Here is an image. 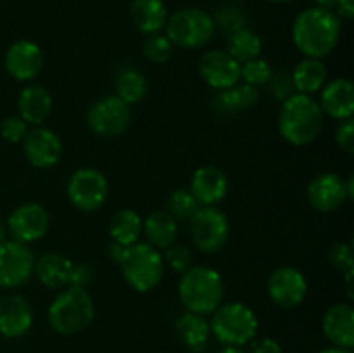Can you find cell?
I'll use <instances>...</instances> for the list:
<instances>
[{
	"mask_svg": "<svg viewBox=\"0 0 354 353\" xmlns=\"http://www.w3.org/2000/svg\"><path fill=\"white\" fill-rule=\"evenodd\" d=\"M147 89L149 85L145 76L137 69L128 68L118 75L116 83H114V96L120 97L128 106H133L147 96Z\"/></svg>",
	"mask_w": 354,
	"mask_h": 353,
	"instance_id": "31",
	"label": "cell"
},
{
	"mask_svg": "<svg viewBox=\"0 0 354 353\" xmlns=\"http://www.w3.org/2000/svg\"><path fill=\"white\" fill-rule=\"evenodd\" d=\"M324 334L332 346L351 350L354 346V308L351 303H335L325 311Z\"/></svg>",
	"mask_w": 354,
	"mask_h": 353,
	"instance_id": "21",
	"label": "cell"
},
{
	"mask_svg": "<svg viewBox=\"0 0 354 353\" xmlns=\"http://www.w3.org/2000/svg\"><path fill=\"white\" fill-rule=\"evenodd\" d=\"M328 262L339 272H348L354 269V253L351 242H335L328 251Z\"/></svg>",
	"mask_w": 354,
	"mask_h": 353,
	"instance_id": "37",
	"label": "cell"
},
{
	"mask_svg": "<svg viewBox=\"0 0 354 353\" xmlns=\"http://www.w3.org/2000/svg\"><path fill=\"white\" fill-rule=\"evenodd\" d=\"M265 2H270V3H287V2H292V0H265Z\"/></svg>",
	"mask_w": 354,
	"mask_h": 353,
	"instance_id": "51",
	"label": "cell"
},
{
	"mask_svg": "<svg viewBox=\"0 0 354 353\" xmlns=\"http://www.w3.org/2000/svg\"><path fill=\"white\" fill-rule=\"evenodd\" d=\"M259 102V92L256 87L235 85L232 89L220 90L214 97V109L221 114H235L241 111H249Z\"/></svg>",
	"mask_w": 354,
	"mask_h": 353,
	"instance_id": "27",
	"label": "cell"
},
{
	"mask_svg": "<svg viewBox=\"0 0 354 353\" xmlns=\"http://www.w3.org/2000/svg\"><path fill=\"white\" fill-rule=\"evenodd\" d=\"M335 144L346 152V154H353L354 152V120L348 118V120H342L339 123V127L335 128Z\"/></svg>",
	"mask_w": 354,
	"mask_h": 353,
	"instance_id": "39",
	"label": "cell"
},
{
	"mask_svg": "<svg viewBox=\"0 0 354 353\" xmlns=\"http://www.w3.org/2000/svg\"><path fill=\"white\" fill-rule=\"evenodd\" d=\"M339 0H315V3H317V7H324V9H328V10H334L335 6H337Z\"/></svg>",
	"mask_w": 354,
	"mask_h": 353,
	"instance_id": "46",
	"label": "cell"
},
{
	"mask_svg": "<svg viewBox=\"0 0 354 353\" xmlns=\"http://www.w3.org/2000/svg\"><path fill=\"white\" fill-rule=\"evenodd\" d=\"M7 232L10 239L31 244L44 237L50 227V215L40 203L19 204L7 218Z\"/></svg>",
	"mask_w": 354,
	"mask_h": 353,
	"instance_id": "12",
	"label": "cell"
},
{
	"mask_svg": "<svg viewBox=\"0 0 354 353\" xmlns=\"http://www.w3.org/2000/svg\"><path fill=\"white\" fill-rule=\"evenodd\" d=\"M211 16H213L214 28H218L227 37H230L232 33H235L241 28L248 26V14L237 3L223 2Z\"/></svg>",
	"mask_w": 354,
	"mask_h": 353,
	"instance_id": "32",
	"label": "cell"
},
{
	"mask_svg": "<svg viewBox=\"0 0 354 353\" xmlns=\"http://www.w3.org/2000/svg\"><path fill=\"white\" fill-rule=\"evenodd\" d=\"M306 199L308 204L320 213L339 210L349 199L346 180L334 172L320 173L308 185Z\"/></svg>",
	"mask_w": 354,
	"mask_h": 353,
	"instance_id": "15",
	"label": "cell"
},
{
	"mask_svg": "<svg viewBox=\"0 0 354 353\" xmlns=\"http://www.w3.org/2000/svg\"><path fill=\"white\" fill-rule=\"evenodd\" d=\"M266 85H270V90H272V93L275 96V99L282 100V102L287 97H290L294 93L292 82H290V76L287 75H272V78L268 80Z\"/></svg>",
	"mask_w": 354,
	"mask_h": 353,
	"instance_id": "41",
	"label": "cell"
},
{
	"mask_svg": "<svg viewBox=\"0 0 354 353\" xmlns=\"http://www.w3.org/2000/svg\"><path fill=\"white\" fill-rule=\"evenodd\" d=\"M318 353H351V350L346 348H337V346H330V348H325Z\"/></svg>",
	"mask_w": 354,
	"mask_h": 353,
	"instance_id": "49",
	"label": "cell"
},
{
	"mask_svg": "<svg viewBox=\"0 0 354 353\" xmlns=\"http://www.w3.org/2000/svg\"><path fill=\"white\" fill-rule=\"evenodd\" d=\"M251 353H283L282 346L273 338H259L251 341Z\"/></svg>",
	"mask_w": 354,
	"mask_h": 353,
	"instance_id": "42",
	"label": "cell"
},
{
	"mask_svg": "<svg viewBox=\"0 0 354 353\" xmlns=\"http://www.w3.org/2000/svg\"><path fill=\"white\" fill-rule=\"evenodd\" d=\"M341 17L324 7L301 10L292 23V42L304 57L324 59L341 40Z\"/></svg>",
	"mask_w": 354,
	"mask_h": 353,
	"instance_id": "1",
	"label": "cell"
},
{
	"mask_svg": "<svg viewBox=\"0 0 354 353\" xmlns=\"http://www.w3.org/2000/svg\"><path fill=\"white\" fill-rule=\"evenodd\" d=\"M66 192H68L69 203L76 210L90 213L102 208V204L107 201L109 182L100 170L85 166L71 173Z\"/></svg>",
	"mask_w": 354,
	"mask_h": 353,
	"instance_id": "9",
	"label": "cell"
},
{
	"mask_svg": "<svg viewBox=\"0 0 354 353\" xmlns=\"http://www.w3.org/2000/svg\"><path fill=\"white\" fill-rule=\"evenodd\" d=\"M144 55L147 61L154 62V64H165L171 59L173 44L166 35H149L147 40L144 42Z\"/></svg>",
	"mask_w": 354,
	"mask_h": 353,
	"instance_id": "35",
	"label": "cell"
},
{
	"mask_svg": "<svg viewBox=\"0 0 354 353\" xmlns=\"http://www.w3.org/2000/svg\"><path fill=\"white\" fill-rule=\"evenodd\" d=\"M327 66L322 62V59L311 57H304L303 61L297 62L292 75H290L294 92L304 93V96H313V93L320 92L327 83Z\"/></svg>",
	"mask_w": 354,
	"mask_h": 353,
	"instance_id": "26",
	"label": "cell"
},
{
	"mask_svg": "<svg viewBox=\"0 0 354 353\" xmlns=\"http://www.w3.org/2000/svg\"><path fill=\"white\" fill-rule=\"evenodd\" d=\"M324 128V113L311 96L296 93L287 97L279 113V132L296 147L313 144Z\"/></svg>",
	"mask_w": 354,
	"mask_h": 353,
	"instance_id": "2",
	"label": "cell"
},
{
	"mask_svg": "<svg viewBox=\"0 0 354 353\" xmlns=\"http://www.w3.org/2000/svg\"><path fill=\"white\" fill-rule=\"evenodd\" d=\"M131 123V106L120 97L106 96L97 99L86 111V125L99 137H118Z\"/></svg>",
	"mask_w": 354,
	"mask_h": 353,
	"instance_id": "10",
	"label": "cell"
},
{
	"mask_svg": "<svg viewBox=\"0 0 354 353\" xmlns=\"http://www.w3.org/2000/svg\"><path fill=\"white\" fill-rule=\"evenodd\" d=\"M211 315L209 329L221 345L244 346L258 334V317L251 307L241 301L221 303Z\"/></svg>",
	"mask_w": 354,
	"mask_h": 353,
	"instance_id": "6",
	"label": "cell"
},
{
	"mask_svg": "<svg viewBox=\"0 0 354 353\" xmlns=\"http://www.w3.org/2000/svg\"><path fill=\"white\" fill-rule=\"evenodd\" d=\"M263 40L251 28H241L228 37V54L237 62H245L261 55Z\"/></svg>",
	"mask_w": 354,
	"mask_h": 353,
	"instance_id": "30",
	"label": "cell"
},
{
	"mask_svg": "<svg viewBox=\"0 0 354 353\" xmlns=\"http://www.w3.org/2000/svg\"><path fill=\"white\" fill-rule=\"evenodd\" d=\"M52 106H54V100H52L50 92L41 85L24 87L17 99L19 116L33 127H40L41 123H45V120L50 116Z\"/></svg>",
	"mask_w": 354,
	"mask_h": 353,
	"instance_id": "22",
	"label": "cell"
},
{
	"mask_svg": "<svg viewBox=\"0 0 354 353\" xmlns=\"http://www.w3.org/2000/svg\"><path fill=\"white\" fill-rule=\"evenodd\" d=\"M346 189H348L349 199H353L354 197V176L353 175H349V179L346 180Z\"/></svg>",
	"mask_w": 354,
	"mask_h": 353,
	"instance_id": "48",
	"label": "cell"
},
{
	"mask_svg": "<svg viewBox=\"0 0 354 353\" xmlns=\"http://www.w3.org/2000/svg\"><path fill=\"white\" fill-rule=\"evenodd\" d=\"M335 14L341 19H353L354 16V0H339L335 6Z\"/></svg>",
	"mask_w": 354,
	"mask_h": 353,
	"instance_id": "43",
	"label": "cell"
},
{
	"mask_svg": "<svg viewBox=\"0 0 354 353\" xmlns=\"http://www.w3.org/2000/svg\"><path fill=\"white\" fill-rule=\"evenodd\" d=\"M199 75L206 85L214 90L232 89L241 80V62L235 61L227 51H207L199 61Z\"/></svg>",
	"mask_w": 354,
	"mask_h": 353,
	"instance_id": "16",
	"label": "cell"
},
{
	"mask_svg": "<svg viewBox=\"0 0 354 353\" xmlns=\"http://www.w3.org/2000/svg\"><path fill=\"white\" fill-rule=\"evenodd\" d=\"M28 132H30L28 123L21 116H7L0 123V135L3 141L10 142V144H21Z\"/></svg>",
	"mask_w": 354,
	"mask_h": 353,
	"instance_id": "38",
	"label": "cell"
},
{
	"mask_svg": "<svg viewBox=\"0 0 354 353\" xmlns=\"http://www.w3.org/2000/svg\"><path fill=\"white\" fill-rule=\"evenodd\" d=\"M3 66L10 78L21 83H28L41 73L44 52L35 42L26 40V38L16 40L7 48Z\"/></svg>",
	"mask_w": 354,
	"mask_h": 353,
	"instance_id": "14",
	"label": "cell"
},
{
	"mask_svg": "<svg viewBox=\"0 0 354 353\" xmlns=\"http://www.w3.org/2000/svg\"><path fill=\"white\" fill-rule=\"evenodd\" d=\"M23 151L31 166L40 170L54 168L62 158V141L50 128L37 127L28 132L23 141Z\"/></svg>",
	"mask_w": 354,
	"mask_h": 353,
	"instance_id": "17",
	"label": "cell"
},
{
	"mask_svg": "<svg viewBox=\"0 0 354 353\" xmlns=\"http://www.w3.org/2000/svg\"><path fill=\"white\" fill-rule=\"evenodd\" d=\"M120 269L131 289L137 293H149L156 289L165 277V260L154 246L135 242L124 248Z\"/></svg>",
	"mask_w": 354,
	"mask_h": 353,
	"instance_id": "5",
	"label": "cell"
},
{
	"mask_svg": "<svg viewBox=\"0 0 354 353\" xmlns=\"http://www.w3.org/2000/svg\"><path fill=\"white\" fill-rule=\"evenodd\" d=\"M320 106L324 116L332 120H348L354 114V85L349 78H335L320 90Z\"/></svg>",
	"mask_w": 354,
	"mask_h": 353,
	"instance_id": "20",
	"label": "cell"
},
{
	"mask_svg": "<svg viewBox=\"0 0 354 353\" xmlns=\"http://www.w3.org/2000/svg\"><path fill=\"white\" fill-rule=\"evenodd\" d=\"M166 37L173 47L196 48L204 47L213 40L216 28L213 16L199 7H182L175 10L166 21Z\"/></svg>",
	"mask_w": 354,
	"mask_h": 353,
	"instance_id": "7",
	"label": "cell"
},
{
	"mask_svg": "<svg viewBox=\"0 0 354 353\" xmlns=\"http://www.w3.org/2000/svg\"><path fill=\"white\" fill-rule=\"evenodd\" d=\"M175 329L183 345H187L189 348L194 350L203 348L211 334L209 322L206 320V317L199 314H192V311H185V314L176 320Z\"/></svg>",
	"mask_w": 354,
	"mask_h": 353,
	"instance_id": "29",
	"label": "cell"
},
{
	"mask_svg": "<svg viewBox=\"0 0 354 353\" xmlns=\"http://www.w3.org/2000/svg\"><path fill=\"white\" fill-rule=\"evenodd\" d=\"M268 296L277 307L296 308L306 300L308 280L304 273L296 266H279L273 270L266 284Z\"/></svg>",
	"mask_w": 354,
	"mask_h": 353,
	"instance_id": "13",
	"label": "cell"
},
{
	"mask_svg": "<svg viewBox=\"0 0 354 353\" xmlns=\"http://www.w3.org/2000/svg\"><path fill=\"white\" fill-rule=\"evenodd\" d=\"M162 260H165V263H168L169 269L175 270L176 273H183L192 266V249L185 244H176V242H173L171 246L166 248Z\"/></svg>",
	"mask_w": 354,
	"mask_h": 353,
	"instance_id": "36",
	"label": "cell"
},
{
	"mask_svg": "<svg viewBox=\"0 0 354 353\" xmlns=\"http://www.w3.org/2000/svg\"><path fill=\"white\" fill-rule=\"evenodd\" d=\"M218 353H245L241 346H225L223 350H220Z\"/></svg>",
	"mask_w": 354,
	"mask_h": 353,
	"instance_id": "50",
	"label": "cell"
},
{
	"mask_svg": "<svg viewBox=\"0 0 354 353\" xmlns=\"http://www.w3.org/2000/svg\"><path fill=\"white\" fill-rule=\"evenodd\" d=\"M7 235H9V232H7V224L0 218V244H2L3 241H7Z\"/></svg>",
	"mask_w": 354,
	"mask_h": 353,
	"instance_id": "47",
	"label": "cell"
},
{
	"mask_svg": "<svg viewBox=\"0 0 354 353\" xmlns=\"http://www.w3.org/2000/svg\"><path fill=\"white\" fill-rule=\"evenodd\" d=\"M142 234L147 239V244L161 251L175 242L178 235V221L166 210H156L142 220Z\"/></svg>",
	"mask_w": 354,
	"mask_h": 353,
	"instance_id": "25",
	"label": "cell"
},
{
	"mask_svg": "<svg viewBox=\"0 0 354 353\" xmlns=\"http://www.w3.org/2000/svg\"><path fill=\"white\" fill-rule=\"evenodd\" d=\"M35 253L23 242L7 239L0 244V287L14 289L35 275Z\"/></svg>",
	"mask_w": 354,
	"mask_h": 353,
	"instance_id": "11",
	"label": "cell"
},
{
	"mask_svg": "<svg viewBox=\"0 0 354 353\" xmlns=\"http://www.w3.org/2000/svg\"><path fill=\"white\" fill-rule=\"evenodd\" d=\"M128 14L133 26L147 37L161 33L169 16L162 0H133L130 3Z\"/></svg>",
	"mask_w": 354,
	"mask_h": 353,
	"instance_id": "23",
	"label": "cell"
},
{
	"mask_svg": "<svg viewBox=\"0 0 354 353\" xmlns=\"http://www.w3.org/2000/svg\"><path fill=\"white\" fill-rule=\"evenodd\" d=\"M109 235L121 246L135 244L142 235V217L130 208L116 211L109 220Z\"/></svg>",
	"mask_w": 354,
	"mask_h": 353,
	"instance_id": "28",
	"label": "cell"
},
{
	"mask_svg": "<svg viewBox=\"0 0 354 353\" xmlns=\"http://www.w3.org/2000/svg\"><path fill=\"white\" fill-rule=\"evenodd\" d=\"M230 189L227 173L214 165L201 166L190 180V192L201 206H216L225 199Z\"/></svg>",
	"mask_w": 354,
	"mask_h": 353,
	"instance_id": "19",
	"label": "cell"
},
{
	"mask_svg": "<svg viewBox=\"0 0 354 353\" xmlns=\"http://www.w3.org/2000/svg\"><path fill=\"white\" fill-rule=\"evenodd\" d=\"M33 325V308L30 301L16 293L0 296V334L16 339L26 334Z\"/></svg>",
	"mask_w": 354,
	"mask_h": 353,
	"instance_id": "18",
	"label": "cell"
},
{
	"mask_svg": "<svg viewBox=\"0 0 354 353\" xmlns=\"http://www.w3.org/2000/svg\"><path fill=\"white\" fill-rule=\"evenodd\" d=\"M237 2H244V0H237Z\"/></svg>",
	"mask_w": 354,
	"mask_h": 353,
	"instance_id": "52",
	"label": "cell"
},
{
	"mask_svg": "<svg viewBox=\"0 0 354 353\" xmlns=\"http://www.w3.org/2000/svg\"><path fill=\"white\" fill-rule=\"evenodd\" d=\"M166 208H168L166 211L176 221H189L196 215V211L199 210L201 204L197 203V199L192 196L189 189H178L169 194Z\"/></svg>",
	"mask_w": 354,
	"mask_h": 353,
	"instance_id": "33",
	"label": "cell"
},
{
	"mask_svg": "<svg viewBox=\"0 0 354 353\" xmlns=\"http://www.w3.org/2000/svg\"><path fill=\"white\" fill-rule=\"evenodd\" d=\"M52 331L62 336H73L85 331L95 317V303L83 287L68 286L59 291L47 311Z\"/></svg>",
	"mask_w": 354,
	"mask_h": 353,
	"instance_id": "4",
	"label": "cell"
},
{
	"mask_svg": "<svg viewBox=\"0 0 354 353\" xmlns=\"http://www.w3.org/2000/svg\"><path fill=\"white\" fill-rule=\"evenodd\" d=\"M344 279H346V294H348V300L353 301L354 300V291H353V277H354V269L344 272Z\"/></svg>",
	"mask_w": 354,
	"mask_h": 353,
	"instance_id": "45",
	"label": "cell"
},
{
	"mask_svg": "<svg viewBox=\"0 0 354 353\" xmlns=\"http://www.w3.org/2000/svg\"><path fill=\"white\" fill-rule=\"evenodd\" d=\"M194 246L206 255L218 253L230 237V221L216 206H201L189 220Z\"/></svg>",
	"mask_w": 354,
	"mask_h": 353,
	"instance_id": "8",
	"label": "cell"
},
{
	"mask_svg": "<svg viewBox=\"0 0 354 353\" xmlns=\"http://www.w3.org/2000/svg\"><path fill=\"white\" fill-rule=\"evenodd\" d=\"M73 262L61 253H45L35 263V275L48 289H64L71 279Z\"/></svg>",
	"mask_w": 354,
	"mask_h": 353,
	"instance_id": "24",
	"label": "cell"
},
{
	"mask_svg": "<svg viewBox=\"0 0 354 353\" xmlns=\"http://www.w3.org/2000/svg\"><path fill=\"white\" fill-rule=\"evenodd\" d=\"M93 280V266L88 265V263H73V270H71V279H69V286H76V287H86L92 284Z\"/></svg>",
	"mask_w": 354,
	"mask_h": 353,
	"instance_id": "40",
	"label": "cell"
},
{
	"mask_svg": "<svg viewBox=\"0 0 354 353\" xmlns=\"http://www.w3.org/2000/svg\"><path fill=\"white\" fill-rule=\"evenodd\" d=\"M225 282L216 269L207 265L190 266L178 282V298L187 311L209 315L223 303Z\"/></svg>",
	"mask_w": 354,
	"mask_h": 353,
	"instance_id": "3",
	"label": "cell"
},
{
	"mask_svg": "<svg viewBox=\"0 0 354 353\" xmlns=\"http://www.w3.org/2000/svg\"><path fill=\"white\" fill-rule=\"evenodd\" d=\"M272 75V66L263 57L251 59V61H245L241 64V80H244V83H248V85L256 87V89L266 85Z\"/></svg>",
	"mask_w": 354,
	"mask_h": 353,
	"instance_id": "34",
	"label": "cell"
},
{
	"mask_svg": "<svg viewBox=\"0 0 354 353\" xmlns=\"http://www.w3.org/2000/svg\"><path fill=\"white\" fill-rule=\"evenodd\" d=\"M124 248H127V246H121V244H118V242H111V244L107 246V256H109L111 262L116 263V265H120L121 258H123V255H124Z\"/></svg>",
	"mask_w": 354,
	"mask_h": 353,
	"instance_id": "44",
	"label": "cell"
}]
</instances>
